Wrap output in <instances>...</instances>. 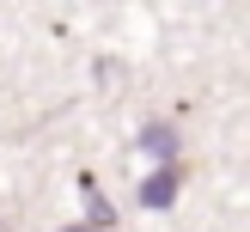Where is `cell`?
Segmentation results:
<instances>
[{"label": "cell", "mask_w": 250, "mask_h": 232, "mask_svg": "<svg viewBox=\"0 0 250 232\" xmlns=\"http://www.w3.org/2000/svg\"><path fill=\"white\" fill-rule=\"evenodd\" d=\"M177 190H183V165H159L153 177H141V183H134V202L159 214V208H171V202H177Z\"/></svg>", "instance_id": "1"}, {"label": "cell", "mask_w": 250, "mask_h": 232, "mask_svg": "<svg viewBox=\"0 0 250 232\" xmlns=\"http://www.w3.org/2000/svg\"><path fill=\"white\" fill-rule=\"evenodd\" d=\"M141 153L177 165V128H171V122H146V128H141Z\"/></svg>", "instance_id": "2"}, {"label": "cell", "mask_w": 250, "mask_h": 232, "mask_svg": "<svg viewBox=\"0 0 250 232\" xmlns=\"http://www.w3.org/2000/svg\"><path fill=\"white\" fill-rule=\"evenodd\" d=\"M80 195H85V208H92V226H98V232H104V226H116V208H110V195L98 190V177H92V171L80 177Z\"/></svg>", "instance_id": "3"}, {"label": "cell", "mask_w": 250, "mask_h": 232, "mask_svg": "<svg viewBox=\"0 0 250 232\" xmlns=\"http://www.w3.org/2000/svg\"><path fill=\"white\" fill-rule=\"evenodd\" d=\"M61 232H98V226H61Z\"/></svg>", "instance_id": "4"}]
</instances>
